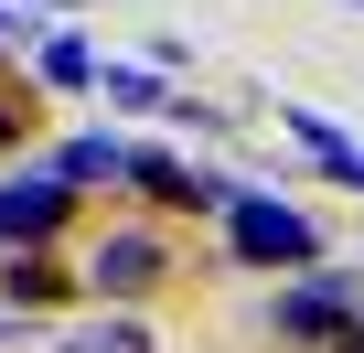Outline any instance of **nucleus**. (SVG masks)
I'll list each match as a JSON object with an SVG mask.
<instances>
[{"label": "nucleus", "mask_w": 364, "mask_h": 353, "mask_svg": "<svg viewBox=\"0 0 364 353\" xmlns=\"http://www.w3.org/2000/svg\"><path fill=\"white\" fill-rule=\"evenodd\" d=\"M225 246H236V268H279V278L321 268V225L300 204H279V193H236L225 204Z\"/></svg>", "instance_id": "obj_1"}, {"label": "nucleus", "mask_w": 364, "mask_h": 353, "mask_svg": "<svg viewBox=\"0 0 364 353\" xmlns=\"http://www.w3.org/2000/svg\"><path fill=\"white\" fill-rule=\"evenodd\" d=\"M364 332V289L343 278V268H311V278H289L279 289V342H353Z\"/></svg>", "instance_id": "obj_2"}, {"label": "nucleus", "mask_w": 364, "mask_h": 353, "mask_svg": "<svg viewBox=\"0 0 364 353\" xmlns=\"http://www.w3.org/2000/svg\"><path fill=\"white\" fill-rule=\"evenodd\" d=\"M65 214H75V183H65V171H22V183H0V236H11V246H43Z\"/></svg>", "instance_id": "obj_3"}, {"label": "nucleus", "mask_w": 364, "mask_h": 353, "mask_svg": "<svg viewBox=\"0 0 364 353\" xmlns=\"http://www.w3.org/2000/svg\"><path fill=\"white\" fill-rule=\"evenodd\" d=\"M161 268H171V246H161V236H107V246L86 257V289H97V300H139Z\"/></svg>", "instance_id": "obj_4"}, {"label": "nucleus", "mask_w": 364, "mask_h": 353, "mask_svg": "<svg viewBox=\"0 0 364 353\" xmlns=\"http://www.w3.org/2000/svg\"><path fill=\"white\" fill-rule=\"evenodd\" d=\"M289 139L321 161V183H343V193H364V139H343L332 118H311V107H289Z\"/></svg>", "instance_id": "obj_5"}, {"label": "nucleus", "mask_w": 364, "mask_h": 353, "mask_svg": "<svg viewBox=\"0 0 364 353\" xmlns=\"http://www.w3.org/2000/svg\"><path fill=\"white\" fill-rule=\"evenodd\" d=\"M54 353H161V332H150L139 310H97V321H75Z\"/></svg>", "instance_id": "obj_6"}, {"label": "nucleus", "mask_w": 364, "mask_h": 353, "mask_svg": "<svg viewBox=\"0 0 364 353\" xmlns=\"http://www.w3.org/2000/svg\"><path fill=\"white\" fill-rule=\"evenodd\" d=\"M54 171H65L75 193H86V183H129V139H97V129H86V139L54 150Z\"/></svg>", "instance_id": "obj_7"}, {"label": "nucleus", "mask_w": 364, "mask_h": 353, "mask_svg": "<svg viewBox=\"0 0 364 353\" xmlns=\"http://www.w3.org/2000/svg\"><path fill=\"white\" fill-rule=\"evenodd\" d=\"M33 65H43V75H54V86H65V97H86V86H97V75H107V65H97V54H86V43H75V33H43V43H33Z\"/></svg>", "instance_id": "obj_8"}, {"label": "nucleus", "mask_w": 364, "mask_h": 353, "mask_svg": "<svg viewBox=\"0 0 364 353\" xmlns=\"http://www.w3.org/2000/svg\"><path fill=\"white\" fill-rule=\"evenodd\" d=\"M97 86H107V97H118L129 118H150V107H171V86H161V65H107Z\"/></svg>", "instance_id": "obj_9"}, {"label": "nucleus", "mask_w": 364, "mask_h": 353, "mask_svg": "<svg viewBox=\"0 0 364 353\" xmlns=\"http://www.w3.org/2000/svg\"><path fill=\"white\" fill-rule=\"evenodd\" d=\"M54 300H65V278H54V268H33V257H22V268H11V310H54Z\"/></svg>", "instance_id": "obj_10"}, {"label": "nucleus", "mask_w": 364, "mask_h": 353, "mask_svg": "<svg viewBox=\"0 0 364 353\" xmlns=\"http://www.w3.org/2000/svg\"><path fill=\"white\" fill-rule=\"evenodd\" d=\"M343 353H364V332H353V342H343Z\"/></svg>", "instance_id": "obj_11"}, {"label": "nucleus", "mask_w": 364, "mask_h": 353, "mask_svg": "<svg viewBox=\"0 0 364 353\" xmlns=\"http://www.w3.org/2000/svg\"><path fill=\"white\" fill-rule=\"evenodd\" d=\"M343 11H364V0H343Z\"/></svg>", "instance_id": "obj_12"}, {"label": "nucleus", "mask_w": 364, "mask_h": 353, "mask_svg": "<svg viewBox=\"0 0 364 353\" xmlns=\"http://www.w3.org/2000/svg\"><path fill=\"white\" fill-rule=\"evenodd\" d=\"M0 332H11V310H0Z\"/></svg>", "instance_id": "obj_13"}]
</instances>
